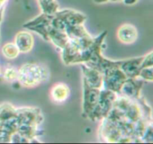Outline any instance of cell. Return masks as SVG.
Masks as SVG:
<instances>
[{
	"label": "cell",
	"instance_id": "obj_1",
	"mask_svg": "<svg viewBox=\"0 0 153 144\" xmlns=\"http://www.w3.org/2000/svg\"><path fill=\"white\" fill-rule=\"evenodd\" d=\"M49 73L43 66L37 64H26L17 72L19 84L25 87H34L46 80Z\"/></svg>",
	"mask_w": 153,
	"mask_h": 144
},
{
	"label": "cell",
	"instance_id": "obj_2",
	"mask_svg": "<svg viewBox=\"0 0 153 144\" xmlns=\"http://www.w3.org/2000/svg\"><path fill=\"white\" fill-rule=\"evenodd\" d=\"M117 94L109 90H100L98 104L96 106L88 118L92 121L102 120L105 118L113 108Z\"/></svg>",
	"mask_w": 153,
	"mask_h": 144
},
{
	"label": "cell",
	"instance_id": "obj_3",
	"mask_svg": "<svg viewBox=\"0 0 153 144\" xmlns=\"http://www.w3.org/2000/svg\"><path fill=\"white\" fill-rule=\"evenodd\" d=\"M120 65L112 67L102 74L105 89L109 90L119 94L121 87L127 79L126 76L120 68Z\"/></svg>",
	"mask_w": 153,
	"mask_h": 144
},
{
	"label": "cell",
	"instance_id": "obj_4",
	"mask_svg": "<svg viewBox=\"0 0 153 144\" xmlns=\"http://www.w3.org/2000/svg\"><path fill=\"white\" fill-rule=\"evenodd\" d=\"M52 16L53 15L43 13L29 22H26L25 25H23V27L27 29H30L31 31H35L37 34H40L45 40L49 41L48 31L51 26Z\"/></svg>",
	"mask_w": 153,
	"mask_h": 144
},
{
	"label": "cell",
	"instance_id": "obj_5",
	"mask_svg": "<svg viewBox=\"0 0 153 144\" xmlns=\"http://www.w3.org/2000/svg\"><path fill=\"white\" fill-rule=\"evenodd\" d=\"M100 89L90 87L84 81V97H83V116L88 118L91 112L98 104Z\"/></svg>",
	"mask_w": 153,
	"mask_h": 144
},
{
	"label": "cell",
	"instance_id": "obj_6",
	"mask_svg": "<svg viewBox=\"0 0 153 144\" xmlns=\"http://www.w3.org/2000/svg\"><path fill=\"white\" fill-rule=\"evenodd\" d=\"M143 84L144 81L143 79H138L137 78H127L123 86L121 87L119 94L131 99H137L140 98V90Z\"/></svg>",
	"mask_w": 153,
	"mask_h": 144
},
{
	"label": "cell",
	"instance_id": "obj_7",
	"mask_svg": "<svg viewBox=\"0 0 153 144\" xmlns=\"http://www.w3.org/2000/svg\"><path fill=\"white\" fill-rule=\"evenodd\" d=\"M143 58L144 56L123 60L120 66V68L127 78H131V79L138 78L139 73L141 70V64Z\"/></svg>",
	"mask_w": 153,
	"mask_h": 144
},
{
	"label": "cell",
	"instance_id": "obj_8",
	"mask_svg": "<svg viewBox=\"0 0 153 144\" xmlns=\"http://www.w3.org/2000/svg\"><path fill=\"white\" fill-rule=\"evenodd\" d=\"M82 68L85 76L84 81L91 88L100 89L103 84L102 74L95 69L91 68L85 64L82 65Z\"/></svg>",
	"mask_w": 153,
	"mask_h": 144
},
{
	"label": "cell",
	"instance_id": "obj_9",
	"mask_svg": "<svg viewBox=\"0 0 153 144\" xmlns=\"http://www.w3.org/2000/svg\"><path fill=\"white\" fill-rule=\"evenodd\" d=\"M15 45L17 47L19 52L26 53L32 49L34 45V38L28 31H20L16 34Z\"/></svg>",
	"mask_w": 153,
	"mask_h": 144
},
{
	"label": "cell",
	"instance_id": "obj_10",
	"mask_svg": "<svg viewBox=\"0 0 153 144\" xmlns=\"http://www.w3.org/2000/svg\"><path fill=\"white\" fill-rule=\"evenodd\" d=\"M117 37L122 43H132L137 40V29L131 24H124L118 29Z\"/></svg>",
	"mask_w": 153,
	"mask_h": 144
},
{
	"label": "cell",
	"instance_id": "obj_11",
	"mask_svg": "<svg viewBox=\"0 0 153 144\" xmlns=\"http://www.w3.org/2000/svg\"><path fill=\"white\" fill-rule=\"evenodd\" d=\"M49 41H52L57 47L63 49L67 44L70 39L64 31H59L50 26L48 31Z\"/></svg>",
	"mask_w": 153,
	"mask_h": 144
},
{
	"label": "cell",
	"instance_id": "obj_12",
	"mask_svg": "<svg viewBox=\"0 0 153 144\" xmlns=\"http://www.w3.org/2000/svg\"><path fill=\"white\" fill-rule=\"evenodd\" d=\"M70 90L64 84H57L52 90V98L56 102H64L68 97Z\"/></svg>",
	"mask_w": 153,
	"mask_h": 144
},
{
	"label": "cell",
	"instance_id": "obj_13",
	"mask_svg": "<svg viewBox=\"0 0 153 144\" xmlns=\"http://www.w3.org/2000/svg\"><path fill=\"white\" fill-rule=\"evenodd\" d=\"M17 115L16 109L10 104H4L0 107V122L16 117Z\"/></svg>",
	"mask_w": 153,
	"mask_h": 144
},
{
	"label": "cell",
	"instance_id": "obj_14",
	"mask_svg": "<svg viewBox=\"0 0 153 144\" xmlns=\"http://www.w3.org/2000/svg\"><path fill=\"white\" fill-rule=\"evenodd\" d=\"M43 13L53 15L58 11V4L55 0H38Z\"/></svg>",
	"mask_w": 153,
	"mask_h": 144
},
{
	"label": "cell",
	"instance_id": "obj_15",
	"mask_svg": "<svg viewBox=\"0 0 153 144\" xmlns=\"http://www.w3.org/2000/svg\"><path fill=\"white\" fill-rule=\"evenodd\" d=\"M19 50L15 43H7L3 47V53L4 56L9 59H13L19 54Z\"/></svg>",
	"mask_w": 153,
	"mask_h": 144
},
{
	"label": "cell",
	"instance_id": "obj_16",
	"mask_svg": "<svg viewBox=\"0 0 153 144\" xmlns=\"http://www.w3.org/2000/svg\"><path fill=\"white\" fill-rule=\"evenodd\" d=\"M138 77L142 78V79L152 82V67H143L140 70Z\"/></svg>",
	"mask_w": 153,
	"mask_h": 144
},
{
	"label": "cell",
	"instance_id": "obj_17",
	"mask_svg": "<svg viewBox=\"0 0 153 144\" xmlns=\"http://www.w3.org/2000/svg\"><path fill=\"white\" fill-rule=\"evenodd\" d=\"M17 72L13 67H9L4 72V78L8 81H13L17 79Z\"/></svg>",
	"mask_w": 153,
	"mask_h": 144
},
{
	"label": "cell",
	"instance_id": "obj_18",
	"mask_svg": "<svg viewBox=\"0 0 153 144\" xmlns=\"http://www.w3.org/2000/svg\"><path fill=\"white\" fill-rule=\"evenodd\" d=\"M94 1L97 3H103L106 2V1H109V0H94ZM110 1H120V0H110Z\"/></svg>",
	"mask_w": 153,
	"mask_h": 144
}]
</instances>
